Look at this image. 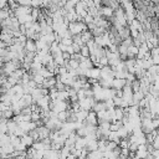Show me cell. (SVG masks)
Segmentation results:
<instances>
[{"instance_id":"obj_1","label":"cell","mask_w":159,"mask_h":159,"mask_svg":"<svg viewBox=\"0 0 159 159\" xmlns=\"http://www.w3.org/2000/svg\"><path fill=\"white\" fill-rule=\"evenodd\" d=\"M42 80H44V77L41 76V77H40V81H42ZM37 81H39V77H36V82H37Z\"/></svg>"}]
</instances>
